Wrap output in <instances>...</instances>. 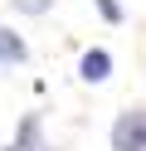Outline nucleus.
I'll list each match as a JSON object with an SVG mask.
<instances>
[{
  "label": "nucleus",
  "mask_w": 146,
  "mask_h": 151,
  "mask_svg": "<svg viewBox=\"0 0 146 151\" xmlns=\"http://www.w3.org/2000/svg\"><path fill=\"white\" fill-rule=\"evenodd\" d=\"M112 151H146V107H127L112 122Z\"/></svg>",
  "instance_id": "f257e3e1"
},
{
  "label": "nucleus",
  "mask_w": 146,
  "mask_h": 151,
  "mask_svg": "<svg viewBox=\"0 0 146 151\" xmlns=\"http://www.w3.org/2000/svg\"><path fill=\"white\" fill-rule=\"evenodd\" d=\"M78 73H83L88 83H107V78H112V54H107V49H88L83 63H78Z\"/></svg>",
  "instance_id": "f03ea898"
},
{
  "label": "nucleus",
  "mask_w": 146,
  "mask_h": 151,
  "mask_svg": "<svg viewBox=\"0 0 146 151\" xmlns=\"http://www.w3.org/2000/svg\"><path fill=\"white\" fill-rule=\"evenodd\" d=\"M24 39H19V34L15 29H0V63H19V59H24Z\"/></svg>",
  "instance_id": "7ed1b4c3"
},
{
  "label": "nucleus",
  "mask_w": 146,
  "mask_h": 151,
  "mask_svg": "<svg viewBox=\"0 0 146 151\" xmlns=\"http://www.w3.org/2000/svg\"><path fill=\"white\" fill-rule=\"evenodd\" d=\"M5 151H44V146H39V117H24L19 141H15V146H5Z\"/></svg>",
  "instance_id": "20e7f679"
},
{
  "label": "nucleus",
  "mask_w": 146,
  "mask_h": 151,
  "mask_svg": "<svg viewBox=\"0 0 146 151\" xmlns=\"http://www.w3.org/2000/svg\"><path fill=\"white\" fill-rule=\"evenodd\" d=\"M49 5H54V0H15V10H19V15H44Z\"/></svg>",
  "instance_id": "39448f33"
},
{
  "label": "nucleus",
  "mask_w": 146,
  "mask_h": 151,
  "mask_svg": "<svg viewBox=\"0 0 146 151\" xmlns=\"http://www.w3.org/2000/svg\"><path fill=\"white\" fill-rule=\"evenodd\" d=\"M97 10H102V20H112V24L122 20V5H117V0H97Z\"/></svg>",
  "instance_id": "423d86ee"
}]
</instances>
